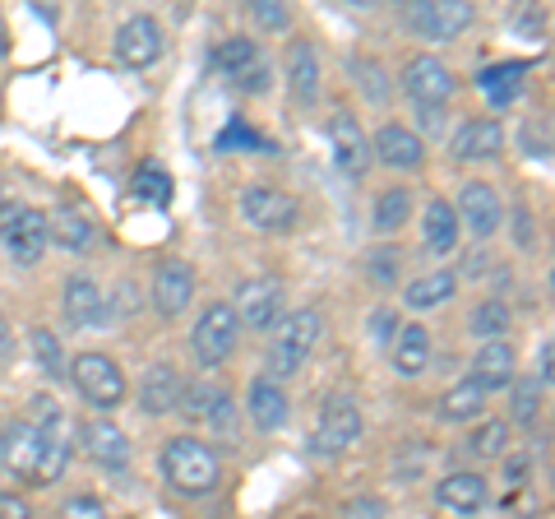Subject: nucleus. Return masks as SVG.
Masks as SVG:
<instances>
[{"mask_svg": "<svg viewBox=\"0 0 555 519\" xmlns=\"http://www.w3.org/2000/svg\"><path fill=\"white\" fill-rule=\"evenodd\" d=\"M393 330H398V316H393L389 306H375V311H371V334H375V343H379V349H389Z\"/></svg>", "mask_w": 555, "mask_h": 519, "instance_id": "obj_41", "label": "nucleus"}, {"mask_svg": "<svg viewBox=\"0 0 555 519\" xmlns=\"http://www.w3.org/2000/svg\"><path fill=\"white\" fill-rule=\"evenodd\" d=\"M324 339V316L315 306H297V311H283L273 325V343H269V376L287 380L306 371V362L315 357Z\"/></svg>", "mask_w": 555, "mask_h": 519, "instance_id": "obj_3", "label": "nucleus"}, {"mask_svg": "<svg viewBox=\"0 0 555 519\" xmlns=\"http://www.w3.org/2000/svg\"><path fill=\"white\" fill-rule=\"evenodd\" d=\"M214 65H218L222 79L241 84L246 93L269 89V61H264V51H259V42L246 38V33H232V38H222L214 47Z\"/></svg>", "mask_w": 555, "mask_h": 519, "instance_id": "obj_11", "label": "nucleus"}, {"mask_svg": "<svg viewBox=\"0 0 555 519\" xmlns=\"http://www.w3.org/2000/svg\"><path fill=\"white\" fill-rule=\"evenodd\" d=\"M0 200H5V195H0Z\"/></svg>", "mask_w": 555, "mask_h": 519, "instance_id": "obj_49", "label": "nucleus"}, {"mask_svg": "<svg viewBox=\"0 0 555 519\" xmlns=\"http://www.w3.org/2000/svg\"><path fill=\"white\" fill-rule=\"evenodd\" d=\"M246 14L259 33H287L292 28V5L287 0H246Z\"/></svg>", "mask_w": 555, "mask_h": 519, "instance_id": "obj_39", "label": "nucleus"}, {"mask_svg": "<svg viewBox=\"0 0 555 519\" xmlns=\"http://www.w3.org/2000/svg\"><path fill=\"white\" fill-rule=\"evenodd\" d=\"M328 149H334V163L347 181H361L371 167V135L361 126V116L352 107H338L328 116Z\"/></svg>", "mask_w": 555, "mask_h": 519, "instance_id": "obj_12", "label": "nucleus"}, {"mask_svg": "<svg viewBox=\"0 0 555 519\" xmlns=\"http://www.w3.org/2000/svg\"><path fill=\"white\" fill-rule=\"evenodd\" d=\"M347 515H389V506L379 496H352L347 501Z\"/></svg>", "mask_w": 555, "mask_h": 519, "instance_id": "obj_43", "label": "nucleus"}, {"mask_svg": "<svg viewBox=\"0 0 555 519\" xmlns=\"http://www.w3.org/2000/svg\"><path fill=\"white\" fill-rule=\"evenodd\" d=\"M236 210L255 232H269V237H287V232H297V223H301V200L283 186H246Z\"/></svg>", "mask_w": 555, "mask_h": 519, "instance_id": "obj_8", "label": "nucleus"}, {"mask_svg": "<svg viewBox=\"0 0 555 519\" xmlns=\"http://www.w3.org/2000/svg\"><path fill=\"white\" fill-rule=\"evenodd\" d=\"M0 515H10V519H24V515H33V510H28V501H24L20 492H0Z\"/></svg>", "mask_w": 555, "mask_h": 519, "instance_id": "obj_44", "label": "nucleus"}, {"mask_svg": "<svg viewBox=\"0 0 555 519\" xmlns=\"http://www.w3.org/2000/svg\"><path fill=\"white\" fill-rule=\"evenodd\" d=\"M454 292H459L454 269H430V274H422V279H412L403 288V306L408 311H436L444 302H454Z\"/></svg>", "mask_w": 555, "mask_h": 519, "instance_id": "obj_32", "label": "nucleus"}, {"mask_svg": "<svg viewBox=\"0 0 555 519\" xmlns=\"http://www.w3.org/2000/svg\"><path fill=\"white\" fill-rule=\"evenodd\" d=\"M347 5H357V10H375L379 0H347Z\"/></svg>", "mask_w": 555, "mask_h": 519, "instance_id": "obj_47", "label": "nucleus"}, {"mask_svg": "<svg viewBox=\"0 0 555 519\" xmlns=\"http://www.w3.org/2000/svg\"><path fill=\"white\" fill-rule=\"evenodd\" d=\"M505 473H509L514 488H524V482H528V455H514V459L505 464Z\"/></svg>", "mask_w": 555, "mask_h": 519, "instance_id": "obj_45", "label": "nucleus"}, {"mask_svg": "<svg viewBox=\"0 0 555 519\" xmlns=\"http://www.w3.org/2000/svg\"><path fill=\"white\" fill-rule=\"evenodd\" d=\"M398 20L422 42H454L473 28L477 10H473V0H403Z\"/></svg>", "mask_w": 555, "mask_h": 519, "instance_id": "obj_6", "label": "nucleus"}, {"mask_svg": "<svg viewBox=\"0 0 555 519\" xmlns=\"http://www.w3.org/2000/svg\"><path fill=\"white\" fill-rule=\"evenodd\" d=\"M518 371V349L500 334V339H481V349L473 357V376L481 380L486 390H505Z\"/></svg>", "mask_w": 555, "mask_h": 519, "instance_id": "obj_28", "label": "nucleus"}, {"mask_svg": "<svg viewBox=\"0 0 555 519\" xmlns=\"http://www.w3.org/2000/svg\"><path fill=\"white\" fill-rule=\"evenodd\" d=\"M246 413L255 431H283L287 418H292V400L283 390V380L278 376H255L250 390H246Z\"/></svg>", "mask_w": 555, "mask_h": 519, "instance_id": "obj_23", "label": "nucleus"}, {"mask_svg": "<svg viewBox=\"0 0 555 519\" xmlns=\"http://www.w3.org/2000/svg\"><path fill=\"white\" fill-rule=\"evenodd\" d=\"M467 450H473L477 459H500L509 450V418H477L473 436H467Z\"/></svg>", "mask_w": 555, "mask_h": 519, "instance_id": "obj_38", "label": "nucleus"}, {"mask_svg": "<svg viewBox=\"0 0 555 519\" xmlns=\"http://www.w3.org/2000/svg\"><path fill=\"white\" fill-rule=\"evenodd\" d=\"M190 422H214V427H228L232 422V390H222L218 380H195V385L181 390V404H177Z\"/></svg>", "mask_w": 555, "mask_h": 519, "instance_id": "obj_26", "label": "nucleus"}, {"mask_svg": "<svg viewBox=\"0 0 555 519\" xmlns=\"http://www.w3.org/2000/svg\"><path fill=\"white\" fill-rule=\"evenodd\" d=\"M190 302H195V265L167 255L163 265L153 269V311H158L163 320H177Z\"/></svg>", "mask_w": 555, "mask_h": 519, "instance_id": "obj_18", "label": "nucleus"}, {"mask_svg": "<svg viewBox=\"0 0 555 519\" xmlns=\"http://www.w3.org/2000/svg\"><path fill=\"white\" fill-rule=\"evenodd\" d=\"M130 195L153 204V210H167V204L177 200V186H171V172L163 163H139L134 181H130Z\"/></svg>", "mask_w": 555, "mask_h": 519, "instance_id": "obj_33", "label": "nucleus"}, {"mask_svg": "<svg viewBox=\"0 0 555 519\" xmlns=\"http://www.w3.org/2000/svg\"><path fill=\"white\" fill-rule=\"evenodd\" d=\"M283 71H287V93L297 102L301 112H310L320 102L324 89V61L310 38H292L287 42V56H283Z\"/></svg>", "mask_w": 555, "mask_h": 519, "instance_id": "obj_16", "label": "nucleus"}, {"mask_svg": "<svg viewBox=\"0 0 555 519\" xmlns=\"http://www.w3.org/2000/svg\"><path fill=\"white\" fill-rule=\"evenodd\" d=\"M524 75H528V65L505 61V65H486V71L477 75V84L486 89V98H491L495 107H509V102L518 98V89H524Z\"/></svg>", "mask_w": 555, "mask_h": 519, "instance_id": "obj_35", "label": "nucleus"}, {"mask_svg": "<svg viewBox=\"0 0 555 519\" xmlns=\"http://www.w3.org/2000/svg\"><path fill=\"white\" fill-rule=\"evenodd\" d=\"M47 237L56 241L61 251H89L93 246V218L89 214H79V210H69V204H56V210L47 214Z\"/></svg>", "mask_w": 555, "mask_h": 519, "instance_id": "obj_30", "label": "nucleus"}, {"mask_svg": "<svg viewBox=\"0 0 555 519\" xmlns=\"http://www.w3.org/2000/svg\"><path fill=\"white\" fill-rule=\"evenodd\" d=\"M163 24L153 14H130L126 24L116 28V61L126 71H153L163 61Z\"/></svg>", "mask_w": 555, "mask_h": 519, "instance_id": "obj_13", "label": "nucleus"}, {"mask_svg": "<svg viewBox=\"0 0 555 519\" xmlns=\"http://www.w3.org/2000/svg\"><path fill=\"white\" fill-rule=\"evenodd\" d=\"M509 325H514V311L505 298H481L467 311V334L473 339H500V334H509Z\"/></svg>", "mask_w": 555, "mask_h": 519, "instance_id": "obj_34", "label": "nucleus"}, {"mask_svg": "<svg viewBox=\"0 0 555 519\" xmlns=\"http://www.w3.org/2000/svg\"><path fill=\"white\" fill-rule=\"evenodd\" d=\"M361 431H366V418H361L357 394L334 390V394H328V400L320 404L315 427H310V450H315L320 459H343L347 450L361 441Z\"/></svg>", "mask_w": 555, "mask_h": 519, "instance_id": "obj_4", "label": "nucleus"}, {"mask_svg": "<svg viewBox=\"0 0 555 519\" xmlns=\"http://www.w3.org/2000/svg\"><path fill=\"white\" fill-rule=\"evenodd\" d=\"M403 93L416 102V112H444L454 98V71L430 51H416L403 65Z\"/></svg>", "mask_w": 555, "mask_h": 519, "instance_id": "obj_10", "label": "nucleus"}, {"mask_svg": "<svg viewBox=\"0 0 555 519\" xmlns=\"http://www.w3.org/2000/svg\"><path fill=\"white\" fill-rule=\"evenodd\" d=\"M486 390L477 376H463V380H454L444 394H440V418L444 422H454V427H463V422H477L481 413H486Z\"/></svg>", "mask_w": 555, "mask_h": 519, "instance_id": "obj_29", "label": "nucleus"}, {"mask_svg": "<svg viewBox=\"0 0 555 519\" xmlns=\"http://www.w3.org/2000/svg\"><path fill=\"white\" fill-rule=\"evenodd\" d=\"M389 357H393V371L412 380L422 376L430 367V357H436V339H430V330L422 320H398V330L389 339Z\"/></svg>", "mask_w": 555, "mask_h": 519, "instance_id": "obj_22", "label": "nucleus"}, {"mask_svg": "<svg viewBox=\"0 0 555 519\" xmlns=\"http://www.w3.org/2000/svg\"><path fill=\"white\" fill-rule=\"evenodd\" d=\"M398 269H403V255H398L393 246H389V251H385V246L366 251V274H371L375 288H393V283H398Z\"/></svg>", "mask_w": 555, "mask_h": 519, "instance_id": "obj_40", "label": "nucleus"}, {"mask_svg": "<svg viewBox=\"0 0 555 519\" xmlns=\"http://www.w3.org/2000/svg\"><path fill=\"white\" fill-rule=\"evenodd\" d=\"M28 349H33V362H38V371L61 385L65 371H69V362H65V349H61L56 330H47V325H33V330H28Z\"/></svg>", "mask_w": 555, "mask_h": 519, "instance_id": "obj_36", "label": "nucleus"}, {"mask_svg": "<svg viewBox=\"0 0 555 519\" xmlns=\"http://www.w3.org/2000/svg\"><path fill=\"white\" fill-rule=\"evenodd\" d=\"M0 241L20 265H38L47 255L51 237H47V210H33L20 200H0Z\"/></svg>", "mask_w": 555, "mask_h": 519, "instance_id": "obj_9", "label": "nucleus"}, {"mask_svg": "<svg viewBox=\"0 0 555 519\" xmlns=\"http://www.w3.org/2000/svg\"><path fill=\"white\" fill-rule=\"evenodd\" d=\"M61 515H69V519H98V515H102V501L89 496V492H83V496H69L65 506H61Z\"/></svg>", "mask_w": 555, "mask_h": 519, "instance_id": "obj_42", "label": "nucleus"}, {"mask_svg": "<svg viewBox=\"0 0 555 519\" xmlns=\"http://www.w3.org/2000/svg\"><path fill=\"white\" fill-rule=\"evenodd\" d=\"M509 422H537V413H542V380L537 376H518L514 371V380H509Z\"/></svg>", "mask_w": 555, "mask_h": 519, "instance_id": "obj_37", "label": "nucleus"}, {"mask_svg": "<svg viewBox=\"0 0 555 519\" xmlns=\"http://www.w3.org/2000/svg\"><path fill=\"white\" fill-rule=\"evenodd\" d=\"M283 298L287 288L283 279H273V274H255V279H246L236 288V316L246 330H273L278 316H283Z\"/></svg>", "mask_w": 555, "mask_h": 519, "instance_id": "obj_15", "label": "nucleus"}, {"mask_svg": "<svg viewBox=\"0 0 555 519\" xmlns=\"http://www.w3.org/2000/svg\"><path fill=\"white\" fill-rule=\"evenodd\" d=\"M416 218V204H412V190L408 186H385L371 204V228L379 237H393L398 228H408V223Z\"/></svg>", "mask_w": 555, "mask_h": 519, "instance_id": "obj_31", "label": "nucleus"}, {"mask_svg": "<svg viewBox=\"0 0 555 519\" xmlns=\"http://www.w3.org/2000/svg\"><path fill=\"white\" fill-rule=\"evenodd\" d=\"M69 464V441L61 427H38L33 418H14L0 427V469L33 488L56 482Z\"/></svg>", "mask_w": 555, "mask_h": 519, "instance_id": "obj_1", "label": "nucleus"}, {"mask_svg": "<svg viewBox=\"0 0 555 519\" xmlns=\"http://www.w3.org/2000/svg\"><path fill=\"white\" fill-rule=\"evenodd\" d=\"M158 469L167 478V488L190 501L214 496L222 488V455L204 436H190V431L185 436H171L158 450Z\"/></svg>", "mask_w": 555, "mask_h": 519, "instance_id": "obj_2", "label": "nucleus"}, {"mask_svg": "<svg viewBox=\"0 0 555 519\" xmlns=\"http://www.w3.org/2000/svg\"><path fill=\"white\" fill-rule=\"evenodd\" d=\"M436 501L444 510H454V515H477L491 506V488H486V478L473 473V469H454V473H444L436 482Z\"/></svg>", "mask_w": 555, "mask_h": 519, "instance_id": "obj_25", "label": "nucleus"}, {"mask_svg": "<svg viewBox=\"0 0 555 519\" xmlns=\"http://www.w3.org/2000/svg\"><path fill=\"white\" fill-rule=\"evenodd\" d=\"M65 380H75V390H79V400L83 404H93L98 413H116L120 404L130 400V380L126 371L116 367V357L112 353H79L75 362H69V371Z\"/></svg>", "mask_w": 555, "mask_h": 519, "instance_id": "obj_5", "label": "nucleus"}, {"mask_svg": "<svg viewBox=\"0 0 555 519\" xmlns=\"http://www.w3.org/2000/svg\"><path fill=\"white\" fill-rule=\"evenodd\" d=\"M241 343V316L232 302H208L199 316H195V330H190V353H195V362L204 371L222 367Z\"/></svg>", "mask_w": 555, "mask_h": 519, "instance_id": "obj_7", "label": "nucleus"}, {"mask_svg": "<svg viewBox=\"0 0 555 519\" xmlns=\"http://www.w3.org/2000/svg\"><path fill=\"white\" fill-rule=\"evenodd\" d=\"M79 445H83V455H89L98 469H112V473L130 469V436L112 418L79 422Z\"/></svg>", "mask_w": 555, "mask_h": 519, "instance_id": "obj_20", "label": "nucleus"}, {"mask_svg": "<svg viewBox=\"0 0 555 519\" xmlns=\"http://www.w3.org/2000/svg\"><path fill=\"white\" fill-rule=\"evenodd\" d=\"M551 357H555V349H551V339H546L542 353H537V362H542V367H537V380H542V385H551Z\"/></svg>", "mask_w": 555, "mask_h": 519, "instance_id": "obj_46", "label": "nucleus"}, {"mask_svg": "<svg viewBox=\"0 0 555 519\" xmlns=\"http://www.w3.org/2000/svg\"><path fill=\"white\" fill-rule=\"evenodd\" d=\"M505 144H509V135H505V126L500 121H491V116H473V121H463V126L454 130V159L459 163H495L500 153H505Z\"/></svg>", "mask_w": 555, "mask_h": 519, "instance_id": "obj_21", "label": "nucleus"}, {"mask_svg": "<svg viewBox=\"0 0 555 519\" xmlns=\"http://www.w3.org/2000/svg\"><path fill=\"white\" fill-rule=\"evenodd\" d=\"M371 159H379L389 172H416L426 163V140L412 126H403V121H385L371 135Z\"/></svg>", "mask_w": 555, "mask_h": 519, "instance_id": "obj_19", "label": "nucleus"}, {"mask_svg": "<svg viewBox=\"0 0 555 519\" xmlns=\"http://www.w3.org/2000/svg\"><path fill=\"white\" fill-rule=\"evenodd\" d=\"M61 311L75 330H102L112 316V302L93 274H69L65 288H61Z\"/></svg>", "mask_w": 555, "mask_h": 519, "instance_id": "obj_17", "label": "nucleus"}, {"mask_svg": "<svg viewBox=\"0 0 555 519\" xmlns=\"http://www.w3.org/2000/svg\"><path fill=\"white\" fill-rule=\"evenodd\" d=\"M0 56H5V38H0Z\"/></svg>", "mask_w": 555, "mask_h": 519, "instance_id": "obj_48", "label": "nucleus"}, {"mask_svg": "<svg viewBox=\"0 0 555 519\" xmlns=\"http://www.w3.org/2000/svg\"><path fill=\"white\" fill-rule=\"evenodd\" d=\"M459 237H463V223L454 214V204L444 195L426 200V214H422V246L430 255H454L459 251Z\"/></svg>", "mask_w": 555, "mask_h": 519, "instance_id": "obj_27", "label": "nucleus"}, {"mask_svg": "<svg viewBox=\"0 0 555 519\" xmlns=\"http://www.w3.org/2000/svg\"><path fill=\"white\" fill-rule=\"evenodd\" d=\"M181 390H185V380H181V371L171 367V362H149L144 380H139V408H144L149 418H163V413H177V404H181Z\"/></svg>", "mask_w": 555, "mask_h": 519, "instance_id": "obj_24", "label": "nucleus"}, {"mask_svg": "<svg viewBox=\"0 0 555 519\" xmlns=\"http://www.w3.org/2000/svg\"><path fill=\"white\" fill-rule=\"evenodd\" d=\"M454 214L477 241L495 237L500 228H505V200H500V190L491 181H463L459 200H454Z\"/></svg>", "mask_w": 555, "mask_h": 519, "instance_id": "obj_14", "label": "nucleus"}]
</instances>
